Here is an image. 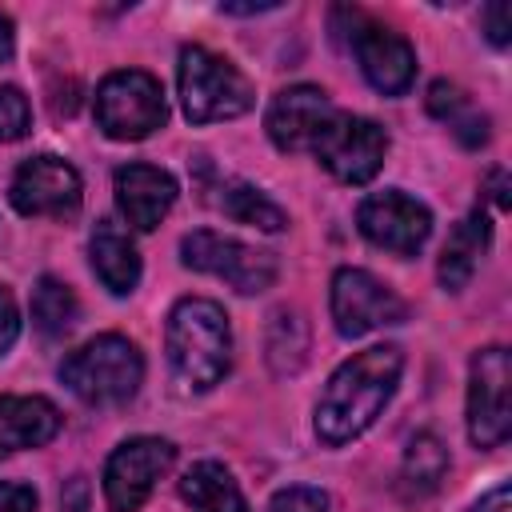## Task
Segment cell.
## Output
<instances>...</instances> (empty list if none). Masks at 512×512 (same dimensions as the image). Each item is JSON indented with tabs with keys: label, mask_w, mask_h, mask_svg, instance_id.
Instances as JSON below:
<instances>
[{
	"label": "cell",
	"mask_w": 512,
	"mask_h": 512,
	"mask_svg": "<svg viewBox=\"0 0 512 512\" xmlns=\"http://www.w3.org/2000/svg\"><path fill=\"white\" fill-rule=\"evenodd\" d=\"M404 372V352L396 344H372L348 356L324 384L316 404V436L332 448L364 436L388 408Z\"/></svg>",
	"instance_id": "obj_1"
},
{
	"label": "cell",
	"mask_w": 512,
	"mask_h": 512,
	"mask_svg": "<svg viewBox=\"0 0 512 512\" xmlns=\"http://www.w3.org/2000/svg\"><path fill=\"white\" fill-rule=\"evenodd\" d=\"M164 344L180 392H208L224 380L232 364L228 312L208 296H184L168 312Z\"/></svg>",
	"instance_id": "obj_2"
},
{
	"label": "cell",
	"mask_w": 512,
	"mask_h": 512,
	"mask_svg": "<svg viewBox=\"0 0 512 512\" xmlns=\"http://www.w3.org/2000/svg\"><path fill=\"white\" fill-rule=\"evenodd\" d=\"M60 380L76 400L92 408H120L144 384V356L128 336L104 332L64 356Z\"/></svg>",
	"instance_id": "obj_3"
},
{
	"label": "cell",
	"mask_w": 512,
	"mask_h": 512,
	"mask_svg": "<svg viewBox=\"0 0 512 512\" xmlns=\"http://www.w3.org/2000/svg\"><path fill=\"white\" fill-rule=\"evenodd\" d=\"M176 84H180V108L192 124L236 120L256 104L252 80L232 60H224V56L200 48V44L180 48Z\"/></svg>",
	"instance_id": "obj_4"
},
{
	"label": "cell",
	"mask_w": 512,
	"mask_h": 512,
	"mask_svg": "<svg viewBox=\"0 0 512 512\" xmlns=\"http://www.w3.org/2000/svg\"><path fill=\"white\" fill-rule=\"evenodd\" d=\"M168 120L164 88L144 68H116L96 88V124L108 140H144Z\"/></svg>",
	"instance_id": "obj_5"
},
{
	"label": "cell",
	"mask_w": 512,
	"mask_h": 512,
	"mask_svg": "<svg viewBox=\"0 0 512 512\" xmlns=\"http://www.w3.org/2000/svg\"><path fill=\"white\" fill-rule=\"evenodd\" d=\"M512 432V356L504 344L476 348L468 360V440L492 452Z\"/></svg>",
	"instance_id": "obj_6"
},
{
	"label": "cell",
	"mask_w": 512,
	"mask_h": 512,
	"mask_svg": "<svg viewBox=\"0 0 512 512\" xmlns=\"http://www.w3.org/2000/svg\"><path fill=\"white\" fill-rule=\"evenodd\" d=\"M180 260L196 272H208L216 280H224L228 288H236L240 296H256V292H268L276 284V256L256 248V244H244L236 236H224V232H212V228H196L180 240Z\"/></svg>",
	"instance_id": "obj_7"
},
{
	"label": "cell",
	"mask_w": 512,
	"mask_h": 512,
	"mask_svg": "<svg viewBox=\"0 0 512 512\" xmlns=\"http://www.w3.org/2000/svg\"><path fill=\"white\" fill-rule=\"evenodd\" d=\"M336 16L348 20V32H340V36L348 40L364 80L380 96H404L412 88V80H416V52H412V44L400 32L368 20L360 8H336Z\"/></svg>",
	"instance_id": "obj_8"
},
{
	"label": "cell",
	"mask_w": 512,
	"mask_h": 512,
	"mask_svg": "<svg viewBox=\"0 0 512 512\" xmlns=\"http://www.w3.org/2000/svg\"><path fill=\"white\" fill-rule=\"evenodd\" d=\"M176 464V444L164 436H132L104 460V500L108 512H136L156 480Z\"/></svg>",
	"instance_id": "obj_9"
},
{
	"label": "cell",
	"mask_w": 512,
	"mask_h": 512,
	"mask_svg": "<svg viewBox=\"0 0 512 512\" xmlns=\"http://www.w3.org/2000/svg\"><path fill=\"white\" fill-rule=\"evenodd\" d=\"M8 200L20 216L76 220L80 200H84V184H80V172L68 160H60L52 152H40V156H28L12 172Z\"/></svg>",
	"instance_id": "obj_10"
},
{
	"label": "cell",
	"mask_w": 512,
	"mask_h": 512,
	"mask_svg": "<svg viewBox=\"0 0 512 512\" xmlns=\"http://www.w3.org/2000/svg\"><path fill=\"white\" fill-rule=\"evenodd\" d=\"M312 156L340 180V184H368L388 156V132L368 120V116H352V112H336L332 124L324 128V136L316 140Z\"/></svg>",
	"instance_id": "obj_11"
},
{
	"label": "cell",
	"mask_w": 512,
	"mask_h": 512,
	"mask_svg": "<svg viewBox=\"0 0 512 512\" xmlns=\"http://www.w3.org/2000/svg\"><path fill=\"white\" fill-rule=\"evenodd\" d=\"M356 228L368 244L392 252V256H416L424 240L432 236V212L404 188H384L360 200Z\"/></svg>",
	"instance_id": "obj_12"
},
{
	"label": "cell",
	"mask_w": 512,
	"mask_h": 512,
	"mask_svg": "<svg viewBox=\"0 0 512 512\" xmlns=\"http://www.w3.org/2000/svg\"><path fill=\"white\" fill-rule=\"evenodd\" d=\"M404 300L364 268H336L332 276V324L344 340H360L376 328L404 324Z\"/></svg>",
	"instance_id": "obj_13"
},
{
	"label": "cell",
	"mask_w": 512,
	"mask_h": 512,
	"mask_svg": "<svg viewBox=\"0 0 512 512\" xmlns=\"http://www.w3.org/2000/svg\"><path fill=\"white\" fill-rule=\"evenodd\" d=\"M336 112L340 108L328 100L324 88L292 84V88H280L272 96V104L264 112V128H268V140L280 152H312Z\"/></svg>",
	"instance_id": "obj_14"
},
{
	"label": "cell",
	"mask_w": 512,
	"mask_h": 512,
	"mask_svg": "<svg viewBox=\"0 0 512 512\" xmlns=\"http://www.w3.org/2000/svg\"><path fill=\"white\" fill-rule=\"evenodd\" d=\"M112 188H116L120 216L140 232H152L172 212L176 192H180L172 172H164L156 164H124V168H116Z\"/></svg>",
	"instance_id": "obj_15"
},
{
	"label": "cell",
	"mask_w": 512,
	"mask_h": 512,
	"mask_svg": "<svg viewBox=\"0 0 512 512\" xmlns=\"http://www.w3.org/2000/svg\"><path fill=\"white\" fill-rule=\"evenodd\" d=\"M60 424V408L48 396H0V460L48 444Z\"/></svg>",
	"instance_id": "obj_16"
},
{
	"label": "cell",
	"mask_w": 512,
	"mask_h": 512,
	"mask_svg": "<svg viewBox=\"0 0 512 512\" xmlns=\"http://www.w3.org/2000/svg\"><path fill=\"white\" fill-rule=\"evenodd\" d=\"M88 260L112 296H128L140 284V252L116 220H100L88 236Z\"/></svg>",
	"instance_id": "obj_17"
},
{
	"label": "cell",
	"mask_w": 512,
	"mask_h": 512,
	"mask_svg": "<svg viewBox=\"0 0 512 512\" xmlns=\"http://www.w3.org/2000/svg\"><path fill=\"white\" fill-rule=\"evenodd\" d=\"M488 244H492V220H488L484 208H472V212L448 232V240H444V248H440L436 276H440L444 292H460V288L472 280V272L480 268Z\"/></svg>",
	"instance_id": "obj_18"
},
{
	"label": "cell",
	"mask_w": 512,
	"mask_h": 512,
	"mask_svg": "<svg viewBox=\"0 0 512 512\" xmlns=\"http://www.w3.org/2000/svg\"><path fill=\"white\" fill-rule=\"evenodd\" d=\"M428 112L464 144V148H484L488 136H492V120L488 112L452 80H432L428 84V96H424Z\"/></svg>",
	"instance_id": "obj_19"
},
{
	"label": "cell",
	"mask_w": 512,
	"mask_h": 512,
	"mask_svg": "<svg viewBox=\"0 0 512 512\" xmlns=\"http://www.w3.org/2000/svg\"><path fill=\"white\" fill-rule=\"evenodd\" d=\"M180 496L192 512H248L240 484L216 460H200L180 476Z\"/></svg>",
	"instance_id": "obj_20"
},
{
	"label": "cell",
	"mask_w": 512,
	"mask_h": 512,
	"mask_svg": "<svg viewBox=\"0 0 512 512\" xmlns=\"http://www.w3.org/2000/svg\"><path fill=\"white\" fill-rule=\"evenodd\" d=\"M208 200H212L224 216H232V220H240V224H252V228H260V232H280V228H288L284 208L272 204L260 188H252V184H244V180H220Z\"/></svg>",
	"instance_id": "obj_21"
},
{
	"label": "cell",
	"mask_w": 512,
	"mask_h": 512,
	"mask_svg": "<svg viewBox=\"0 0 512 512\" xmlns=\"http://www.w3.org/2000/svg\"><path fill=\"white\" fill-rule=\"evenodd\" d=\"M76 316H80L76 292L56 276H40L32 288V328L44 340H60L76 324Z\"/></svg>",
	"instance_id": "obj_22"
},
{
	"label": "cell",
	"mask_w": 512,
	"mask_h": 512,
	"mask_svg": "<svg viewBox=\"0 0 512 512\" xmlns=\"http://www.w3.org/2000/svg\"><path fill=\"white\" fill-rule=\"evenodd\" d=\"M448 472V448L432 436V432H416L404 448V464H400V480L408 496H428L440 488Z\"/></svg>",
	"instance_id": "obj_23"
},
{
	"label": "cell",
	"mask_w": 512,
	"mask_h": 512,
	"mask_svg": "<svg viewBox=\"0 0 512 512\" xmlns=\"http://www.w3.org/2000/svg\"><path fill=\"white\" fill-rule=\"evenodd\" d=\"M268 364L276 376H292L304 368V356H308V324L300 312L292 308H280L272 312V324H268Z\"/></svg>",
	"instance_id": "obj_24"
},
{
	"label": "cell",
	"mask_w": 512,
	"mask_h": 512,
	"mask_svg": "<svg viewBox=\"0 0 512 512\" xmlns=\"http://www.w3.org/2000/svg\"><path fill=\"white\" fill-rule=\"evenodd\" d=\"M32 128V108L28 96L16 84H0V144L24 140Z\"/></svg>",
	"instance_id": "obj_25"
},
{
	"label": "cell",
	"mask_w": 512,
	"mask_h": 512,
	"mask_svg": "<svg viewBox=\"0 0 512 512\" xmlns=\"http://www.w3.org/2000/svg\"><path fill=\"white\" fill-rule=\"evenodd\" d=\"M264 512H328V492L312 484H292V488H280Z\"/></svg>",
	"instance_id": "obj_26"
},
{
	"label": "cell",
	"mask_w": 512,
	"mask_h": 512,
	"mask_svg": "<svg viewBox=\"0 0 512 512\" xmlns=\"http://www.w3.org/2000/svg\"><path fill=\"white\" fill-rule=\"evenodd\" d=\"M0 512H36V492H32V484L0 480Z\"/></svg>",
	"instance_id": "obj_27"
},
{
	"label": "cell",
	"mask_w": 512,
	"mask_h": 512,
	"mask_svg": "<svg viewBox=\"0 0 512 512\" xmlns=\"http://www.w3.org/2000/svg\"><path fill=\"white\" fill-rule=\"evenodd\" d=\"M16 336H20V312H16L12 292L0 284V356L16 344Z\"/></svg>",
	"instance_id": "obj_28"
},
{
	"label": "cell",
	"mask_w": 512,
	"mask_h": 512,
	"mask_svg": "<svg viewBox=\"0 0 512 512\" xmlns=\"http://www.w3.org/2000/svg\"><path fill=\"white\" fill-rule=\"evenodd\" d=\"M484 36L496 44V48H508V40H512V16H508V4H488L484 8Z\"/></svg>",
	"instance_id": "obj_29"
},
{
	"label": "cell",
	"mask_w": 512,
	"mask_h": 512,
	"mask_svg": "<svg viewBox=\"0 0 512 512\" xmlns=\"http://www.w3.org/2000/svg\"><path fill=\"white\" fill-rule=\"evenodd\" d=\"M468 512H512V488L500 480V484H496V488H488V492H484Z\"/></svg>",
	"instance_id": "obj_30"
},
{
	"label": "cell",
	"mask_w": 512,
	"mask_h": 512,
	"mask_svg": "<svg viewBox=\"0 0 512 512\" xmlns=\"http://www.w3.org/2000/svg\"><path fill=\"white\" fill-rule=\"evenodd\" d=\"M60 508H64V512H88V480H84V476H72V480H68Z\"/></svg>",
	"instance_id": "obj_31"
},
{
	"label": "cell",
	"mask_w": 512,
	"mask_h": 512,
	"mask_svg": "<svg viewBox=\"0 0 512 512\" xmlns=\"http://www.w3.org/2000/svg\"><path fill=\"white\" fill-rule=\"evenodd\" d=\"M484 188H488V196H492V204H496L500 212L512 204V196H508V172H504V168H492V172L484 176Z\"/></svg>",
	"instance_id": "obj_32"
},
{
	"label": "cell",
	"mask_w": 512,
	"mask_h": 512,
	"mask_svg": "<svg viewBox=\"0 0 512 512\" xmlns=\"http://www.w3.org/2000/svg\"><path fill=\"white\" fill-rule=\"evenodd\" d=\"M12 48H16V32H12V20L0 12V64L12 60Z\"/></svg>",
	"instance_id": "obj_33"
}]
</instances>
